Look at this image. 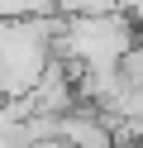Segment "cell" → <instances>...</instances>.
<instances>
[{"instance_id": "obj_1", "label": "cell", "mask_w": 143, "mask_h": 148, "mask_svg": "<svg viewBox=\"0 0 143 148\" xmlns=\"http://www.w3.org/2000/svg\"><path fill=\"white\" fill-rule=\"evenodd\" d=\"M57 138L67 148H114L110 119L95 105H72L67 115H57Z\"/></svg>"}]
</instances>
